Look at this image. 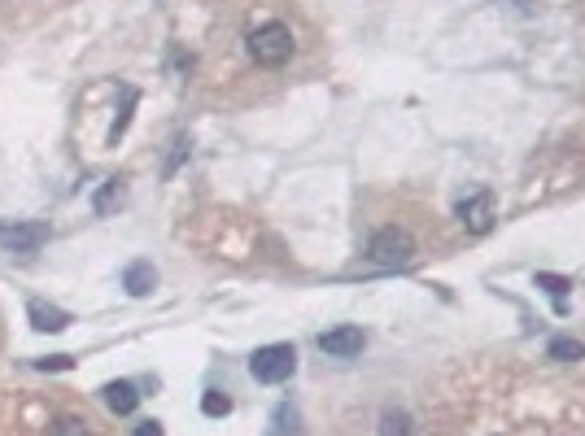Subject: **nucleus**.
Segmentation results:
<instances>
[{"label": "nucleus", "mask_w": 585, "mask_h": 436, "mask_svg": "<svg viewBox=\"0 0 585 436\" xmlns=\"http://www.w3.org/2000/svg\"><path fill=\"white\" fill-rule=\"evenodd\" d=\"M293 371H297V349L293 345H262L254 349V358H249V375H254L258 384H284V380H293Z\"/></svg>", "instance_id": "f03ea898"}, {"label": "nucleus", "mask_w": 585, "mask_h": 436, "mask_svg": "<svg viewBox=\"0 0 585 436\" xmlns=\"http://www.w3.org/2000/svg\"><path fill=\"white\" fill-rule=\"evenodd\" d=\"M455 218L468 227L472 236H485L489 227H494V192H489V188H472L468 197L455 205Z\"/></svg>", "instance_id": "39448f33"}, {"label": "nucleus", "mask_w": 585, "mask_h": 436, "mask_svg": "<svg viewBox=\"0 0 585 436\" xmlns=\"http://www.w3.org/2000/svg\"><path fill=\"white\" fill-rule=\"evenodd\" d=\"M35 367H40V371H70V367H75V358L57 354V358H40V362H35Z\"/></svg>", "instance_id": "dca6fc26"}, {"label": "nucleus", "mask_w": 585, "mask_h": 436, "mask_svg": "<svg viewBox=\"0 0 585 436\" xmlns=\"http://www.w3.org/2000/svg\"><path fill=\"white\" fill-rule=\"evenodd\" d=\"M245 48L258 66H284L293 57V31L284 22H262V27L249 31Z\"/></svg>", "instance_id": "f257e3e1"}, {"label": "nucleus", "mask_w": 585, "mask_h": 436, "mask_svg": "<svg viewBox=\"0 0 585 436\" xmlns=\"http://www.w3.org/2000/svg\"><path fill=\"white\" fill-rule=\"evenodd\" d=\"M53 236L49 223H40V218H27V223H18V218H0V249L5 253H35L44 249Z\"/></svg>", "instance_id": "20e7f679"}, {"label": "nucleus", "mask_w": 585, "mask_h": 436, "mask_svg": "<svg viewBox=\"0 0 585 436\" xmlns=\"http://www.w3.org/2000/svg\"><path fill=\"white\" fill-rule=\"evenodd\" d=\"M363 345H367V332L354 327V323H341V327H332V332L319 336V349H324L328 358H358Z\"/></svg>", "instance_id": "423d86ee"}, {"label": "nucleus", "mask_w": 585, "mask_h": 436, "mask_svg": "<svg viewBox=\"0 0 585 436\" xmlns=\"http://www.w3.org/2000/svg\"><path fill=\"white\" fill-rule=\"evenodd\" d=\"M297 423H302V419H297V410L280 406L276 410V432H271V436H297Z\"/></svg>", "instance_id": "ddd939ff"}, {"label": "nucleus", "mask_w": 585, "mask_h": 436, "mask_svg": "<svg viewBox=\"0 0 585 436\" xmlns=\"http://www.w3.org/2000/svg\"><path fill=\"white\" fill-rule=\"evenodd\" d=\"M367 253H372L376 266H411L415 262V236L407 232V227H380V232L372 236V245H367Z\"/></svg>", "instance_id": "7ed1b4c3"}, {"label": "nucleus", "mask_w": 585, "mask_h": 436, "mask_svg": "<svg viewBox=\"0 0 585 436\" xmlns=\"http://www.w3.org/2000/svg\"><path fill=\"white\" fill-rule=\"evenodd\" d=\"M380 436H415V419L407 415V410L389 406L385 415H380Z\"/></svg>", "instance_id": "9d476101"}, {"label": "nucleus", "mask_w": 585, "mask_h": 436, "mask_svg": "<svg viewBox=\"0 0 585 436\" xmlns=\"http://www.w3.org/2000/svg\"><path fill=\"white\" fill-rule=\"evenodd\" d=\"M201 415H210V419L232 415V397L219 393V389H206V397H201Z\"/></svg>", "instance_id": "f8f14e48"}, {"label": "nucleus", "mask_w": 585, "mask_h": 436, "mask_svg": "<svg viewBox=\"0 0 585 436\" xmlns=\"http://www.w3.org/2000/svg\"><path fill=\"white\" fill-rule=\"evenodd\" d=\"M53 436H88V423L75 419V415H66V419L53 423Z\"/></svg>", "instance_id": "4468645a"}, {"label": "nucleus", "mask_w": 585, "mask_h": 436, "mask_svg": "<svg viewBox=\"0 0 585 436\" xmlns=\"http://www.w3.org/2000/svg\"><path fill=\"white\" fill-rule=\"evenodd\" d=\"M27 319L35 332H66V327L75 323L62 306H49V301H27Z\"/></svg>", "instance_id": "0eeeda50"}, {"label": "nucleus", "mask_w": 585, "mask_h": 436, "mask_svg": "<svg viewBox=\"0 0 585 436\" xmlns=\"http://www.w3.org/2000/svg\"><path fill=\"white\" fill-rule=\"evenodd\" d=\"M546 354H551L555 362H577V358H585V345L572 341V336H555V341L546 345Z\"/></svg>", "instance_id": "9b49d317"}, {"label": "nucleus", "mask_w": 585, "mask_h": 436, "mask_svg": "<svg viewBox=\"0 0 585 436\" xmlns=\"http://www.w3.org/2000/svg\"><path fill=\"white\" fill-rule=\"evenodd\" d=\"M101 397H105V406H110L114 415H131V410L140 406V393H136V384H131V380H114V384H105Z\"/></svg>", "instance_id": "6e6552de"}, {"label": "nucleus", "mask_w": 585, "mask_h": 436, "mask_svg": "<svg viewBox=\"0 0 585 436\" xmlns=\"http://www.w3.org/2000/svg\"><path fill=\"white\" fill-rule=\"evenodd\" d=\"M114 192H118V179H110V184L101 188V197H97V214H110V205H114Z\"/></svg>", "instance_id": "f3484780"}, {"label": "nucleus", "mask_w": 585, "mask_h": 436, "mask_svg": "<svg viewBox=\"0 0 585 436\" xmlns=\"http://www.w3.org/2000/svg\"><path fill=\"white\" fill-rule=\"evenodd\" d=\"M123 288L131 297H149L153 288H158V271H153V262H131L123 271Z\"/></svg>", "instance_id": "1a4fd4ad"}, {"label": "nucleus", "mask_w": 585, "mask_h": 436, "mask_svg": "<svg viewBox=\"0 0 585 436\" xmlns=\"http://www.w3.org/2000/svg\"><path fill=\"white\" fill-rule=\"evenodd\" d=\"M131 436H166V428L158 419H145V423H136V432H131Z\"/></svg>", "instance_id": "a211bd4d"}, {"label": "nucleus", "mask_w": 585, "mask_h": 436, "mask_svg": "<svg viewBox=\"0 0 585 436\" xmlns=\"http://www.w3.org/2000/svg\"><path fill=\"white\" fill-rule=\"evenodd\" d=\"M537 284H542L555 301H564V293H568V280H564V275H546V271H542V275H537Z\"/></svg>", "instance_id": "2eb2a0df"}]
</instances>
